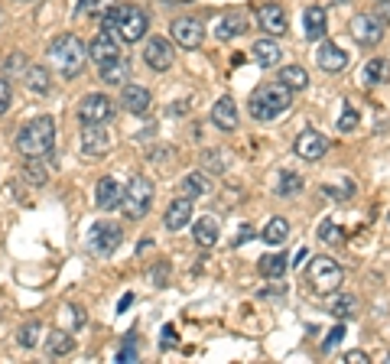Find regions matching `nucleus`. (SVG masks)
I'll use <instances>...</instances> for the list:
<instances>
[{"instance_id":"22","label":"nucleus","mask_w":390,"mask_h":364,"mask_svg":"<svg viewBox=\"0 0 390 364\" xmlns=\"http://www.w3.org/2000/svg\"><path fill=\"white\" fill-rule=\"evenodd\" d=\"M303 29L309 39H325V29H329V13H325V7L312 3V7L303 13Z\"/></svg>"},{"instance_id":"21","label":"nucleus","mask_w":390,"mask_h":364,"mask_svg":"<svg viewBox=\"0 0 390 364\" xmlns=\"http://www.w3.org/2000/svg\"><path fill=\"white\" fill-rule=\"evenodd\" d=\"M251 56H254V62L260 65V69H277V65L283 62V49L273 43V36L257 39L254 46H251Z\"/></svg>"},{"instance_id":"13","label":"nucleus","mask_w":390,"mask_h":364,"mask_svg":"<svg viewBox=\"0 0 390 364\" xmlns=\"http://www.w3.org/2000/svg\"><path fill=\"white\" fill-rule=\"evenodd\" d=\"M144 62L153 69V72H166L172 65V46L166 36H150L144 46Z\"/></svg>"},{"instance_id":"50","label":"nucleus","mask_w":390,"mask_h":364,"mask_svg":"<svg viewBox=\"0 0 390 364\" xmlns=\"http://www.w3.org/2000/svg\"><path fill=\"white\" fill-rule=\"evenodd\" d=\"M244 238H247V241L254 238V228H251V225H244V228H241V234H238V244H241Z\"/></svg>"},{"instance_id":"31","label":"nucleus","mask_w":390,"mask_h":364,"mask_svg":"<svg viewBox=\"0 0 390 364\" xmlns=\"http://www.w3.org/2000/svg\"><path fill=\"white\" fill-rule=\"evenodd\" d=\"M387 78H390V62L384 59V56L367 59V65H365V82L367 85H384Z\"/></svg>"},{"instance_id":"44","label":"nucleus","mask_w":390,"mask_h":364,"mask_svg":"<svg viewBox=\"0 0 390 364\" xmlns=\"http://www.w3.org/2000/svg\"><path fill=\"white\" fill-rule=\"evenodd\" d=\"M3 69H7V72H23V69H26V59L20 56V52H13V56H7Z\"/></svg>"},{"instance_id":"8","label":"nucleus","mask_w":390,"mask_h":364,"mask_svg":"<svg viewBox=\"0 0 390 364\" xmlns=\"http://www.w3.org/2000/svg\"><path fill=\"white\" fill-rule=\"evenodd\" d=\"M78 117H82V124H104L114 117V101L101 91H91L78 101Z\"/></svg>"},{"instance_id":"10","label":"nucleus","mask_w":390,"mask_h":364,"mask_svg":"<svg viewBox=\"0 0 390 364\" xmlns=\"http://www.w3.org/2000/svg\"><path fill=\"white\" fill-rule=\"evenodd\" d=\"M348 29H352L354 43H361V46H378L380 39H384V20H380V16H371V13L354 16Z\"/></svg>"},{"instance_id":"6","label":"nucleus","mask_w":390,"mask_h":364,"mask_svg":"<svg viewBox=\"0 0 390 364\" xmlns=\"http://www.w3.org/2000/svg\"><path fill=\"white\" fill-rule=\"evenodd\" d=\"M146 29H150L146 13L140 7H134V3H121V20L114 26V36H121L124 43H140Z\"/></svg>"},{"instance_id":"51","label":"nucleus","mask_w":390,"mask_h":364,"mask_svg":"<svg viewBox=\"0 0 390 364\" xmlns=\"http://www.w3.org/2000/svg\"><path fill=\"white\" fill-rule=\"evenodd\" d=\"M387 221H390V215H387Z\"/></svg>"},{"instance_id":"12","label":"nucleus","mask_w":390,"mask_h":364,"mask_svg":"<svg viewBox=\"0 0 390 364\" xmlns=\"http://www.w3.org/2000/svg\"><path fill=\"white\" fill-rule=\"evenodd\" d=\"M88 59L95 65H104V62H114V59H121V46H117V36L108 33V29H101L91 43H88Z\"/></svg>"},{"instance_id":"19","label":"nucleus","mask_w":390,"mask_h":364,"mask_svg":"<svg viewBox=\"0 0 390 364\" xmlns=\"http://www.w3.org/2000/svg\"><path fill=\"white\" fill-rule=\"evenodd\" d=\"M316 62H319V69H325V72H341V69L348 65V52L341 49L339 43H332V39H322L316 49Z\"/></svg>"},{"instance_id":"3","label":"nucleus","mask_w":390,"mask_h":364,"mask_svg":"<svg viewBox=\"0 0 390 364\" xmlns=\"http://www.w3.org/2000/svg\"><path fill=\"white\" fill-rule=\"evenodd\" d=\"M290 104H292V91L283 88L280 82H270V85H260L247 98V111L257 121H277L280 114L290 111Z\"/></svg>"},{"instance_id":"35","label":"nucleus","mask_w":390,"mask_h":364,"mask_svg":"<svg viewBox=\"0 0 390 364\" xmlns=\"http://www.w3.org/2000/svg\"><path fill=\"white\" fill-rule=\"evenodd\" d=\"M62 322H65V328H69V332L82 328V326H85V309H82V306H75V302L62 306Z\"/></svg>"},{"instance_id":"40","label":"nucleus","mask_w":390,"mask_h":364,"mask_svg":"<svg viewBox=\"0 0 390 364\" xmlns=\"http://www.w3.org/2000/svg\"><path fill=\"white\" fill-rule=\"evenodd\" d=\"M117 361H124V364L137 361V339H134V332H127V339H124V345H121V352H117Z\"/></svg>"},{"instance_id":"5","label":"nucleus","mask_w":390,"mask_h":364,"mask_svg":"<svg viewBox=\"0 0 390 364\" xmlns=\"http://www.w3.org/2000/svg\"><path fill=\"white\" fill-rule=\"evenodd\" d=\"M153 195H157V189L146 176H134L127 186H124V199H121V212L130 218V221H140L150 215L153 208Z\"/></svg>"},{"instance_id":"16","label":"nucleus","mask_w":390,"mask_h":364,"mask_svg":"<svg viewBox=\"0 0 390 364\" xmlns=\"http://www.w3.org/2000/svg\"><path fill=\"white\" fill-rule=\"evenodd\" d=\"M111 147V137H108V130L101 124H85L82 127V153L85 156H91V160H101L104 153H108Z\"/></svg>"},{"instance_id":"47","label":"nucleus","mask_w":390,"mask_h":364,"mask_svg":"<svg viewBox=\"0 0 390 364\" xmlns=\"http://www.w3.org/2000/svg\"><path fill=\"white\" fill-rule=\"evenodd\" d=\"M166 270H170L166 264H159L157 270H153V283H157V287H166Z\"/></svg>"},{"instance_id":"29","label":"nucleus","mask_w":390,"mask_h":364,"mask_svg":"<svg viewBox=\"0 0 390 364\" xmlns=\"http://www.w3.org/2000/svg\"><path fill=\"white\" fill-rule=\"evenodd\" d=\"M260 238L267 241L270 247H280L283 241L290 238V221L286 218H270L267 225H264V231H260Z\"/></svg>"},{"instance_id":"14","label":"nucleus","mask_w":390,"mask_h":364,"mask_svg":"<svg viewBox=\"0 0 390 364\" xmlns=\"http://www.w3.org/2000/svg\"><path fill=\"white\" fill-rule=\"evenodd\" d=\"M172 39L183 46V49H198L202 39H205V26L198 23L195 16H179L172 23Z\"/></svg>"},{"instance_id":"43","label":"nucleus","mask_w":390,"mask_h":364,"mask_svg":"<svg viewBox=\"0 0 390 364\" xmlns=\"http://www.w3.org/2000/svg\"><path fill=\"white\" fill-rule=\"evenodd\" d=\"M341 339H345V326H335V328L329 332V339L322 341V348H325V352H332V348H335Z\"/></svg>"},{"instance_id":"7","label":"nucleus","mask_w":390,"mask_h":364,"mask_svg":"<svg viewBox=\"0 0 390 364\" xmlns=\"http://www.w3.org/2000/svg\"><path fill=\"white\" fill-rule=\"evenodd\" d=\"M121 244H124V231L117 225H111V221H98V225H91V231H88V247H91L98 257H111Z\"/></svg>"},{"instance_id":"34","label":"nucleus","mask_w":390,"mask_h":364,"mask_svg":"<svg viewBox=\"0 0 390 364\" xmlns=\"http://www.w3.org/2000/svg\"><path fill=\"white\" fill-rule=\"evenodd\" d=\"M329 313L335 315V319H354V313H358V300L354 296H339V300H332V306H329Z\"/></svg>"},{"instance_id":"4","label":"nucleus","mask_w":390,"mask_h":364,"mask_svg":"<svg viewBox=\"0 0 390 364\" xmlns=\"http://www.w3.org/2000/svg\"><path fill=\"white\" fill-rule=\"evenodd\" d=\"M306 283H309L312 293H319V296H332V293H339L341 283H345V270H341L332 257H312L309 267H306Z\"/></svg>"},{"instance_id":"42","label":"nucleus","mask_w":390,"mask_h":364,"mask_svg":"<svg viewBox=\"0 0 390 364\" xmlns=\"http://www.w3.org/2000/svg\"><path fill=\"white\" fill-rule=\"evenodd\" d=\"M10 101H13V88L7 78H0V117L10 111Z\"/></svg>"},{"instance_id":"11","label":"nucleus","mask_w":390,"mask_h":364,"mask_svg":"<svg viewBox=\"0 0 390 364\" xmlns=\"http://www.w3.org/2000/svg\"><path fill=\"white\" fill-rule=\"evenodd\" d=\"M257 26L267 33V36H283L290 29V16L280 3H260L257 7Z\"/></svg>"},{"instance_id":"30","label":"nucleus","mask_w":390,"mask_h":364,"mask_svg":"<svg viewBox=\"0 0 390 364\" xmlns=\"http://www.w3.org/2000/svg\"><path fill=\"white\" fill-rule=\"evenodd\" d=\"M244 29H247V20L238 16V13H231V16H221V20H218V26H215V36H218L221 43H228V39L241 36Z\"/></svg>"},{"instance_id":"20","label":"nucleus","mask_w":390,"mask_h":364,"mask_svg":"<svg viewBox=\"0 0 390 364\" xmlns=\"http://www.w3.org/2000/svg\"><path fill=\"white\" fill-rule=\"evenodd\" d=\"M192 221V199L183 195V199H172L166 215H163V225L170 228V231H183L185 225Z\"/></svg>"},{"instance_id":"15","label":"nucleus","mask_w":390,"mask_h":364,"mask_svg":"<svg viewBox=\"0 0 390 364\" xmlns=\"http://www.w3.org/2000/svg\"><path fill=\"white\" fill-rule=\"evenodd\" d=\"M211 124L218 127V130H225V134L238 130V124H241V114H238V104H234V98L221 95V98L211 104Z\"/></svg>"},{"instance_id":"27","label":"nucleus","mask_w":390,"mask_h":364,"mask_svg":"<svg viewBox=\"0 0 390 364\" xmlns=\"http://www.w3.org/2000/svg\"><path fill=\"white\" fill-rule=\"evenodd\" d=\"M286 267H290V260H286V254L273 251V254H267V257H260V264H257V270H260V276H267V280H280V276L286 274Z\"/></svg>"},{"instance_id":"39","label":"nucleus","mask_w":390,"mask_h":364,"mask_svg":"<svg viewBox=\"0 0 390 364\" xmlns=\"http://www.w3.org/2000/svg\"><path fill=\"white\" fill-rule=\"evenodd\" d=\"M354 127H358V111L345 101V104H341V117H339V130L341 134H352Z\"/></svg>"},{"instance_id":"54","label":"nucleus","mask_w":390,"mask_h":364,"mask_svg":"<svg viewBox=\"0 0 390 364\" xmlns=\"http://www.w3.org/2000/svg\"><path fill=\"white\" fill-rule=\"evenodd\" d=\"M23 3H26V0H23Z\"/></svg>"},{"instance_id":"18","label":"nucleus","mask_w":390,"mask_h":364,"mask_svg":"<svg viewBox=\"0 0 390 364\" xmlns=\"http://www.w3.org/2000/svg\"><path fill=\"white\" fill-rule=\"evenodd\" d=\"M121 108L127 114L144 117V114L153 108V95H150V88H144V85H124L121 88Z\"/></svg>"},{"instance_id":"17","label":"nucleus","mask_w":390,"mask_h":364,"mask_svg":"<svg viewBox=\"0 0 390 364\" xmlns=\"http://www.w3.org/2000/svg\"><path fill=\"white\" fill-rule=\"evenodd\" d=\"M121 199H124V186L117 182L114 176H101L95 186V202L101 212H114V208H121Z\"/></svg>"},{"instance_id":"32","label":"nucleus","mask_w":390,"mask_h":364,"mask_svg":"<svg viewBox=\"0 0 390 364\" xmlns=\"http://www.w3.org/2000/svg\"><path fill=\"white\" fill-rule=\"evenodd\" d=\"M303 189V176H296V173H290V169H283L280 176H277V182H273V192L280 195V199H290V195H296Z\"/></svg>"},{"instance_id":"28","label":"nucleus","mask_w":390,"mask_h":364,"mask_svg":"<svg viewBox=\"0 0 390 364\" xmlns=\"http://www.w3.org/2000/svg\"><path fill=\"white\" fill-rule=\"evenodd\" d=\"M127 75H130V69H127V65L121 62V59H114V62H104L101 65V82H104V85H111V88H117V85H127Z\"/></svg>"},{"instance_id":"48","label":"nucleus","mask_w":390,"mask_h":364,"mask_svg":"<svg viewBox=\"0 0 390 364\" xmlns=\"http://www.w3.org/2000/svg\"><path fill=\"white\" fill-rule=\"evenodd\" d=\"M130 302H134V293H124L121 302H117V313H127V309H130Z\"/></svg>"},{"instance_id":"23","label":"nucleus","mask_w":390,"mask_h":364,"mask_svg":"<svg viewBox=\"0 0 390 364\" xmlns=\"http://www.w3.org/2000/svg\"><path fill=\"white\" fill-rule=\"evenodd\" d=\"M46 352L52 358H65V354L75 352V339L69 328H56V332H49L46 335Z\"/></svg>"},{"instance_id":"37","label":"nucleus","mask_w":390,"mask_h":364,"mask_svg":"<svg viewBox=\"0 0 390 364\" xmlns=\"http://www.w3.org/2000/svg\"><path fill=\"white\" fill-rule=\"evenodd\" d=\"M39 335H43V326H39V322H30V326L20 328L16 341H20L23 348H36V345H39Z\"/></svg>"},{"instance_id":"33","label":"nucleus","mask_w":390,"mask_h":364,"mask_svg":"<svg viewBox=\"0 0 390 364\" xmlns=\"http://www.w3.org/2000/svg\"><path fill=\"white\" fill-rule=\"evenodd\" d=\"M23 176H26V182H33V186H46L49 173H46V166H43V160H39V156H26Z\"/></svg>"},{"instance_id":"26","label":"nucleus","mask_w":390,"mask_h":364,"mask_svg":"<svg viewBox=\"0 0 390 364\" xmlns=\"http://www.w3.org/2000/svg\"><path fill=\"white\" fill-rule=\"evenodd\" d=\"M23 82H26V88L33 91V95H49V88H52L49 72L43 69V65H26V69H23Z\"/></svg>"},{"instance_id":"38","label":"nucleus","mask_w":390,"mask_h":364,"mask_svg":"<svg viewBox=\"0 0 390 364\" xmlns=\"http://www.w3.org/2000/svg\"><path fill=\"white\" fill-rule=\"evenodd\" d=\"M319 238L325 241V244H341V241H345V234H341V228L335 225V221H329V218H325V221L319 225Z\"/></svg>"},{"instance_id":"25","label":"nucleus","mask_w":390,"mask_h":364,"mask_svg":"<svg viewBox=\"0 0 390 364\" xmlns=\"http://www.w3.org/2000/svg\"><path fill=\"white\" fill-rule=\"evenodd\" d=\"M192 234H195V244H202V247H215V244H218V221H215L211 215H205V218L195 221Z\"/></svg>"},{"instance_id":"24","label":"nucleus","mask_w":390,"mask_h":364,"mask_svg":"<svg viewBox=\"0 0 390 364\" xmlns=\"http://www.w3.org/2000/svg\"><path fill=\"white\" fill-rule=\"evenodd\" d=\"M277 82L290 91H303V88H309V72H306L303 65H283Z\"/></svg>"},{"instance_id":"41","label":"nucleus","mask_w":390,"mask_h":364,"mask_svg":"<svg viewBox=\"0 0 390 364\" xmlns=\"http://www.w3.org/2000/svg\"><path fill=\"white\" fill-rule=\"evenodd\" d=\"M205 166H208V169H215V173H221V169L228 166L225 150H205Z\"/></svg>"},{"instance_id":"45","label":"nucleus","mask_w":390,"mask_h":364,"mask_svg":"<svg viewBox=\"0 0 390 364\" xmlns=\"http://www.w3.org/2000/svg\"><path fill=\"white\" fill-rule=\"evenodd\" d=\"M179 345V339H176V328L166 326L163 328V339H159V348H176Z\"/></svg>"},{"instance_id":"52","label":"nucleus","mask_w":390,"mask_h":364,"mask_svg":"<svg viewBox=\"0 0 390 364\" xmlns=\"http://www.w3.org/2000/svg\"><path fill=\"white\" fill-rule=\"evenodd\" d=\"M384 3H387V0H384Z\"/></svg>"},{"instance_id":"53","label":"nucleus","mask_w":390,"mask_h":364,"mask_svg":"<svg viewBox=\"0 0 390 364\" xmlns=\"http://www.w3.org/2000/svg\"><path fill=\"white\" fill-rule=\"evenodd\" d=\"M387 361H390V358H387Z\"/></svg>"},{"instance_id":"46","label":"nucleus","mask_w":390,"mask_h":364,"mask_svg":"<svg viewBox=\"0 0 390 364\" xmlns=\"http://www.w3.org/2000/svg\"><path fill=\"white\" fill-rule=\"evenodd\" d=\"M345 361H348V364H367L371 358H367V352H348V354H345Z\"/></svg>"},{"instance_id":"36","label":"nucleus","mask_w":390,"mask_h":364,"mask_svg":"<svg viewBox=\"0 0 390 364\" xmlns=\"http://www.w3.org/2000/svg\"><path fill=\"white\" fill-rule=\"evenodd\" d=\"M183 192L189 195V199H198V195H205L208 192V182L202 173H189V176L183 179Z\"/></svg>"},{"instance_id":"1","label":"nucleus","mask_w":390,"mask_h":364,"mask_svg":"<svg viewBox=\"0 0 390 364\" xmlns=\"http://www.w3.org/2000/svg\"><path fill=\"white\" fill-rule=\"evenodd\" d=\"M16 150L23 156H39V160L49 156L56 150V121L43 114V117H33L30 124H23L16 134Z\"/></svg>"},{"instance_id":"9","label":"nucleus","mask_w":390,"mask_h":364,"mask_svg":"<svg viewBox=\"0 0 390 364\" xmlns=\"http://www.w3.org/2000/svg\"><path fill=\"white\" fill-rule=\"evenodd\" d=\"M292 150H296L299 160H306V163H316V160H322V156L329 153V140H325V134H319L316 127H306L303 134L296 137Z\"/></svg>"},{"instance_id":"49","label":"nucleus","mask_w":390,"mask_h":364,"mask_svg":"<svg viewBox=\"0 0 390 364\" xmlns=\"http://www.w3.org/2000/svg\"><path fill=\"white\" fill-rule=\"evenodd\" d=\"M306 257H309V251H306V247H299V251L292 254V267H299L306 260Z\"/></svg>"},{"instance_id":"2","label":"nucleus","mask_w":390,"mask_h":364,"mask_svg":"<svg viewBox=\"0 0 390 364\" xmlns=\"http://www.w3.org/2000/svg\"><path fill=\"white\" fill-rule=\"evenodd\" d=\"M49 59L56 65V72L65 78H75L88 62V46L75 33H62L49 43Z\"/></svg>"}]
</instances>
